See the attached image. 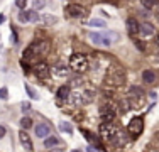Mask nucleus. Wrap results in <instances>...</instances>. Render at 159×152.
Masks as SVG:
<instances>
[{
    "label": "nucleus",
    "instance_id": "obj_1",
    "mask_svg": "<svg viewBox=\"0 0 159 152\" xmlns=\"http://www.w3.org/2000/svg\"><path fill=\"white\" fill-rule=\"evenodd\" d=\"M100 135L103 137L107 142L117 144V145H119V144H124V140H120L122 139V132H120L112 122H103V123L100 125Z\"/></svg>",
    "mask_w": 159,
    "mask_h": 152
},
{
    "label": "nucleus",
    "instance_id": "obj_2",
    "mask_svg": "<svg viewBox=\"0 0 159 152\" xmlns=\"http://www.w3.org/2000/svg\"><path fill=\"white\" fill-rule=\"evenodd\" d=\"M49 49H51V44H49V41H37V42L31 44L27 49L24 51V56L25 58H31L34 54H43L46 56L49 52Z\"/></svg>",
    "mask_w": 159,
    "mask_h": 152
},
{
    "label": "nucleus",
    "instance_id": "obj_3",
    "mask_svg": "<svg viewBox=\"0 0 159 152\" xmlns=\"http://www.w3.org/2000/svg\"><path fill=\"white\" fill-rule=\"evenodd\" d=\"M70 68L76 73H83V71L88 69V59L83 54H73L70 58Z\"/></svg>",
    "mask_w": 159,
    "mask_h": 152
},
{
    "label": "nucleus",
    "instance_id": "obj_4",
    "mask_svg": "<svg viewBox=\"0 0 159 152\" xmlns=\"http://www.w3.org/2000/svg\"><path fill=\"white\" fill-rule=\"evenodd\" d=\"M129 134H130L132 137H139L142 134L144 130V122L141 117H135V118H132L130 122H129Z\"/></svg>",
    "mask_w": 159,
    "mask_h": 152
},
{
    "label": "nucleus",
    "instance_id": "obj_5",
    "mask_svg": "<svg viewBox=\"0 0 159 152\" xmlns=\"http://www.w3.org/2000/svg\"><path fill=\"white\" fill-rule=\"evenodd\" d=\"M66 14H70L71 17H85L86 9L81 5H78V3H70V5L66 7Z\"/></svg>",
    "mask_w": 159,
    "mask_h": 152
},
{
    "label": "nucleus",
    "instance_id": "obj_6",
    "mask_svg": "<svg viewBox=\"0 0 159 152\" xmlns=\"http://www.w3.org/2000/svg\"><path fill=\"white\" fill-rule=\"evenodd\" d=\"M124 73L120 69H117L115 73H110L107 76V83H110V85H113V86H120L124 83Z\"/></svg>",
    "mask_w": 159,
    "mask_h": 152
},
{
    "label": "nucleus",
    "instance_id": "obj_7",
    "mask_svg": "<svg viewBox=\"0 0 159 152\" xmlns=\"http://www.w3.org/2000/svg\"><path fill=\"white\" fill-rule=\"evenodd\" d=\"M19 20L20 22H39V15L36 14V10H22L20 14H19Z\"/></svg>",
    "mask_w": 159,
    "mask_h": 152
},
{
    "label": "nucleus",
    "instance_id": "obj_8",
    "mask_svg": "<svg viewBox=\"0 0 159 152\" xmlns=\"http://www.w3.org/2000/svg\"><path fill=\"white\" fill-rule=\"evenodd\" d=\"M34 71H36V76L39 79H46L48 76H49V73H51V69H49V66H48L46 63H39Z\"/></svg>",
    "mask_w": 159,
    "mask_h": 152
},
{
    "label": "nucleus",
    "instance_id": "obj_9",
    "mask_svg": "<svg viewBox=\"0 0 159 152\" xmlns=\"http://www.w3.org/2000/svg\"><path fill=\"white\" fill-rule=\"evenodd\" d=\"M19 139H20V144L24 145L25 150H32V140H31V137L27 135V132L22 130L20 134H19Z\"/></svg>",
    "mask_w": 159,
    "mask_h": 152
},
{
    "label": "nucleus",
    "instance_id": "obj_10",
    "mask_svg": "<svg viewBox=\"0 0 159 152\" xmlns=\"http://www.w3.org/2000/svg\"><path fill=\"white\" fill-rule=\"evenodd\" d=\"M100 115H102V118H103V122H112L115 118V112H113L110 106H102Z\"/></svg>",
    "mask_w": 159,
    "mask_h": 152
},
{
    "label": "nucleus",
    "instance_id": "obj_11",
    "mask_svg": "<svg viewBox=\"0 0 159 152\" xmlns=\"http://www.w3.org/2000/svg\"><path fill=\"white\" fill-rule=\"evenodd\" d=\"M102 36H103V44L105 46H110L112 42L120 41V36L117 32H107V34H102Z\"/></svg>",
    "mask_w": 159,
    "mask_h": 152
},
{
    "label": "nucleus",
    "instance_id": "obj_12",
    "mask_svg": "<svg viewBox=\"0 0 159 152\" xmlns=\"http://www.w3.org/2000/svg\"><path fill=\"white\" fill-rule=\"evenodd\" d=\"M127 29H129V32L134 36V34H137L139 30H141V25H139V22L135 20V19H127Z\"/></svg>",
    "mask_w": 159,
    "mask_h": 152
},
{
    "label": "nucleus",
    "instance_id": "obj_13",
    "mask_svg": "<svg viewBox=\"0 0 159 152\" xmlns=\"http://www.w3.org/2000/svg\"><path fill=\"white\" fill-rule=\"evenodd\" d=\"M49 132H51V128H49L48 123H39V125L36 127V135L41 137V139H43V137H48Z\"/></svg>",
    "mask_w": 159,
    "mask_h": 152
},
{
    "label": "nucleus",
    "instance_id": "obj_14",
    "mask_svg": "<svg viewBox=\"0 0 159 152\" xmlns=\"http://www.w3.org/2000/svg\"><path fill=\"white\" fill-rule=\"evenodd\" d=\"M139 32H141L142 36H152V34H154V25L149 24V22L141 24V30H139Z\"/></svg>",
    "mask_w": 159,
    "mask_h": 152
},
{
    "label": "nucleus",
    "instance_id": "obj_15",
    "mask_svg": "<svg viewBox=\"0 0 159 152\" xmlns=\"http://www.w3.org/2000/svg\"><path fill=\"white\" fill-rule=\"evenodd\" d=\"M70 95H71V88L70 86H61V88L58 90V98L59 100H68V98H70Z\"/></svg>",
    "mask_w": 159,
    "mask_h": 152
},
{
    "label": "nucleus",
    "instance_id": "obj_16",
    "mask_svg": "<svg viewBox=\"0 0 159 152\" xmlns=\"http://www.w3.org/2000/svg\"><path fill=\"white\" fill-rule=\"evenodd\" d=\"M142 79L146 83H154V81H156V73H154L152 69H146L142 73Z\"/></svg>",
    "mask_w": 159,
    "mask_h": 152
},
{
    "label": "nucleus",
    "instance_id": "obj_17",
    "mask_svg": "<svg viewBox=\"0 0 159 152\" xmlns=\"http://www.w3.org/2000/svg\"><path fill=\"white\" fill-rule=\"evenodd\" d=\"M90 39H92V42H95V44L103 42V36L98 34V32H92V34H90Z\"/></svg>",
    "mask_w": 159,
    "mask_h": 152
},
{
    "label": "nucleus",
    "instance_id": "obj_18",
    "mask_svg": "<svg viewBox=\"0 0 159 152\" xmlns=\"http://www.w3.org/2000/svg\"><path fill=\"white\" fill-rule=\"evenodd\" d=\"M20 127L24 128V130H27V128L32 127V120L29 118V117H24V118L20 120Z\"/></svg>",
    "mask_w": 159,
    "mask_h": 152
},
{
    "label": "nucleus",
    "instance_id": "obj_19",
    "mask_svg": "<svg viewBox=\"0 0 159 152\" xmlns=\"http://www.w3.org/2000/svg\"><path fill=\"white\" fill-rule=\"evenodd\" d=\"M59 144V140L56 139V137H48L46 140H44V145L46 147H52V145H58Z\"/></svg>",
    "mask_w": 159,
    "mask_h": 152
},
{
    "label": "nucleus",
    "instance_id": "obj_20",
    "mask_svg": "<svg viewBox=\"0 0 159 152\" xmlns=\"http://www.w3.org/2000/svg\"><path fill=\"white\" fill-rule=\"evenodd\" d=\"M90 25L92 27H105V20H102V19H92Z\"/></svg>",
    "mask_w": 159,
    "mask_h": 152
},
{
    "label": "nucleus",
    "instance_id": "obj_21",
    "mask_svg": "<svg viewBox=\"0 0 159 152\" xmlns=\"http://www.w3.org/2000/svg\"><path fill=\"white\" fill-rule=\"evenodd\" d=\"M39 22H44V24H54L56 19L51 17V15H44V17H39Z\"/></svg>",
    "mask_w": 159,
    "mask_h": 152
},
{
    "label": "nucleus",
    "instance_id": "obj_22",
    "mask_svg": "<svg viewBox=\"0 0 159 152\" xmlns=\"http://www.w3.org/2000/svg\"><path fill=\"white\" fill-rule=\"evenodd\" d=\"M54 73L59 74V76H66V74H68V68H64V66H56V68H54Z\"/></svg>",
    "mask_w": 159,
    "mask_h": 152
},
{
    "label": "nucleus",
    "instance_id": "obj_23",
    "mask_svg": "<svg viewBox=\"0 0 159 152\" xmlns=\"http://www.w3.org/2000/svg\"><path fill=\"white\" fill-rule=\"evenodd\" d=\"M25 91H27V93H29V96H31L32 100H36V98H37L36 91H34V88H32L31 85H25Z\"/></svg>",
    "mask_w": 159,
    "mask_h": 152
},
{
    "label": "nucleus",
    "instance_id": "obj_24",
    "mask_svg": "<svg viewBox=\"0 0 159 152\" xmlns=\"http://www.w3.org/2000/svg\"><path fill=\"white\" fill-rule=\"evenodd\" d=\"M129 93H130V95H134V96H142V95H144V91H142L141 88H137V86H135V88H130V91H129Z\"/></svg>",
    "mask_w": 159,
    "mask_h": 152
},
{
    "label": "nucleus",
    "instance_id": "obj_25",
    "mask_svg": "<svg viewBox=\"0 0 159 152\" xmlns=\"http://www.w3.org/2000/svg\"><path fill=\"white\" fill-rule=\"evenodd\" d=\"M59 128H61L63 132H68V134H71V132H73V128H71V125H70V123H64V122H63L61 125H59Z\"/></svg>",
    "mask_w": 159,
    "mask_h": 152
},
{
    "label": "nucleus",
    "instance_id": "obj_26",
    "mask_svg": "<svg viewBox=\"0 0 159 152\" xmlns=\"http://www.w3.org/2000/svg\"><path fill=\"white\" fill-rule=\"evenodd\" d=\"M44 5H46V2H44V0H36V2H34V10H37V9H43Z\"/></svg>",
    "mask_w": 159,
    "mask_h": 152
},
{
    "label": "nucleus",
    "instance_id": "obj_27",
    "mask_svg": "<svg viewBox=\"0 0 159 152\" xmlns=\"http://www.w3.org/2000/svg\"><path fill=\"white\" fill-rule=\"evenodd\" d=\"M7 96H9L7 88H0V98H2V100H7Z\"/></svg>",
    "mask_w": 159,
    "mask_h": 152
},
{
    "label": "nucleus",
    "instance_id": "obj_28",
    "mask_svg": "<svg viewBox=\"0 0 159 152\" xmlns=\"http://www.w3.org/2000/svg\"><path fill=\"white\" fill-rule=\"evenodd\" d=\"M142 3H144V7H147V9H151V7L156 3V0H142Z\"/></svg>",
    "mask_w": 159,
    "mask_h": 152
},
{
    "label": "nucleus",
    "instance_id": "obj_29",
    "mask_svg": "<svg viewBox=\"0 0 159 152\" xmlns=\"http://www.w3.org/2000/svg\"><path fill=\"white\" fill-rule=\"evenodd\" d=\"M25 3H27V0H16V5L19 9H25Z\"/></svg>",
    "mask_w": 159,
    "mask_h": 152
},
{
    "label": "nucleus",
    "instance_id": "obj_30",
    "mask_svg": "<svg viewBox=\"0 0 159 152\" xmlns=\"http://www.w3.org/2000/svg\"><path fill=\"white\" fill-rule=\"evenodd\" d=\"M134 42H135V46H137V49H139V51H144V49H146V47H144V44H142L139 39H134Z\"/></svg>",
    "mask_w": 159,
    "mask_h": 152
},
{
    "label": "nucleus",
    "instance_id": "obj_31",
    "mask_svg": "<svg viewBox=\"0 0 159 152\" xmlns=\"http://www.w3.org/2000/svg\"><path fill=\"white\" fill-rule=\"evenodd\" d=\"M10 41H12L14 44H17V42H19V41H17V34L14 32V30H12V34H10Z\"/></svg>",
    "mask_w": 159,
    "mask_h": 152
},
{
    "label": "nucleus",
    "instance_id": "obj_32",
    "mask_svg": "<svg viewBox=\"0 0 159 152\" xmlns=\"http://www.w3.org/2000/svg\"><path fill=\"white\" fill-rule=\"evenodd\" d=\"M29 110H31V103H22V112H29Z\"/></svg>",
    "mask_w": 159,
    "mask_h": 152
},
{
    "label": "nucleus",
    "instance_id": "obj_33",
    "mask_svg": "<svg viewBox=\"0 0 159 152\" xmlns=\"http://www.w3.org/2000/svg\"><path fill=\"white\" fill-rule=\"evenodd\" d=\"M20 64H22V69H24V73H29V66H27V64H25L24 61H22Z\"/></svg>",
    "mask_w": 159,
    "mask_h": 152
},
{
    "label": "nucleus",
    "instance_id": "obj_34",
    "mask_svg": "<svg viewBox=\"0 0 159 152\" xmlns=\"http://www.w3.org/2000/svg\"><path fill=\"white\" fill-rule=\"evenodd\" d=\"M5 132H7V130H5V127H2V125H0V139H2L3 135H5Z\"/></svg>",
    "mask_w": 159,
    "mask_h": 152
},
{
    "label": "nucleus",
    "instance_id": "obj_35",
    "mask_svg": "<svg viewBox=\"0 0 159 152\" xmlns=\"http://www.w3.org/2000/svg\"><path fill=\"white\" fill-rule=\"evenodd\" d=\"M86 152H98V150L95 149V147H88V150H86Z\"/></svg>",
    "mask_w": 159,
    "mask_h": 152
},
{
    "label": "nucleus",
    "instance_id": "obj_36",
    "mask_svg": "<svg viewBox=\"0 0 159 152\" xmlns=\"http://www.w3.org/2000/svg\"><path fill=\"white\" fill-rule=\"evenodd\" d=\"M5 22V15H0V24H3Z\"/></svg>",
    "mask_w": 159,
    "mask_h": 152
},
{
    "label": "nucleus",
    "instance_id": "obj_37",
    "mask_svg": "<svg viewBox=\"0 0 159 152\" xmlns=\"http://www.w3.org/2000/svg\"><path fill=\"white\" fill-rule=\"evenodd\" d=\"M156 42H157V46H159V34H157V37H156Z\"/></svg>",
    "mask_w": 159,
    "mask_h": 152
},
{
    "label": "nucleus",
    "instance_id": "obj_38",
    "mask_svg": "<svg viewBox=\"0 0 159 152\" xmlns=\"http://www.w3.org/2000/svg\"><path fill=\"white\" fill-rule=\"evenodd\" d=\"M71 152H81V150H71Z\"/></svg>",
    "mask_w": 159,
    "mask_h": 152
},
{
    "label": "nucleus",
    "instance_id": "obj_39",
    "mask_svg": "<svg viewBox=\"0 0 159 152\" xmlns=\"http://www.w3.org/2000/svg\"><path fill=\"white\" fill-rule=\"evenodd\" d=\"M157 19H159V14H157Z\"/></svg>",
    "mask_w": 159,
    "mask_h": 152
}]
</instances>
